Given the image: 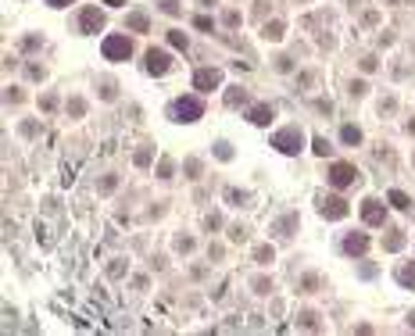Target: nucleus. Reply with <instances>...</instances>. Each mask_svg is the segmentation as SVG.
Listing matches in <instances>:
<instances>
[{
	"mask_svg": "<svg viewBox=\"0 0 415 336\" xmlns=\"http://www.w3.org/2000/svg\"><path fill=\"white\" fill-rule=\"evenodd\" d=\"M272 147H276L279 154H297V150L304 147V133L297 129V125H286V129H279V133L272 136Z\"/></svg>",
	"mask_w": 415,
	"mask_h": 336,
	"instance_id": "f257e3e1",
	"label": "nucleus"
},
{
	"mask_svg": "<svg viewBox=\"0 0 415 336\" xmlns=\"http://www.w3.org/2000/svg\"><path fill=\"white\" fill-rule=\"evenodd\" d=\"M319 215L322 218H329V222H337V218H344L347 215V200L344 197H337V193H319Z\"/></svg>",
	"mask_w": 415,
	"mask_h": 336,
	"instance_id": "f03ea898",
	"label": "nucleus"
},
{
	"mask_svg": "<svg viewBox=\"0 0 415 336\" xmlns=\"http://www.w3.org/2000/svg\"><path fill=\"white\" fill-rule=\"evenodd\" d=\"M354 183H358V168L354 164H347V161H333V164H329V186L344 190V186H354Z\"/></svg>",
	"mask_w": 415,
	"mask_h": 336,
	"instance_id": "7ed1b4c3",
	"label": "nucleus"
},
{
	"mask_svg": "<svg viewBox=\"0 0 415 336\" xmlns=\"http://www.w3.org/2000/svg\"><path fill=\"white\" fill-rule=\"evenodd\" d=\"M204 115V104L197 100V97H179L176 104H172V118L176 122H197Z\"/></svg>",
	"mask_w": 415,
	"mask_h": 336,
	"instance_id": "20e7f679",
	"label": "nucleus"
},
{
	"mask_svg": "<svg viewBox=\"0 0 415 336\" xmlns=\"http://www.w3.org/2000/svg\"><path fill=\"white\" fill-rule=\"evenodd\" d=\"M100 50H104L108 61H126L133 54V43H129L126 36H104V47Z\"/></svg>",
	"mask_w": 415,
	"mask_h": 336,
	"instance_id": "39448f33",
	"label": "nucleus"
},
{
	"mask_svg": "<svg viewBox=\"0 0 415 336\" xmlns=\"http://www.w3.org/2000/svg\"><path fill=\"white\" fill-rule=\"evenodd\" d=\"M361 218H365V226H383L387 222V207L376 197H369V200H361Z\"/></svg>",
	"mask_w": 415,
	"mask_h": 336,
	"instance_id": "423d86ee",
	"label": "nucleus"
},
{
	"mask_svg": "<svg viewBox=\"0 0 415 336\" xmlns=\"http://www.w3.org/2000/svg\"><path fill=\"white\" fill-rule=\"evenodd\" d=\"M169 65H172V58H169V50H147V61H143V68H147V75H165L169 72Z\"/></svg>",
	"mask_w": 415,
	"mask_h": 336,
	"instance_id": "0eeeda50",
	"label": "nucleus"
},
{
	"mask_svg": "<svg viewBox=\"0 0 415 336\" xmlns=\"http://www.w3.org/2000/svg\"><path fill=\"white\" fill-rule=\"evenodd\" d=\"M193 86L197 90H219L222 86V72L219 68H197L193 72Z\"/></svg>",
	"mask_w": 415,
	"mask_h": 336,
	"instance_id": "6e6552de",
	"label": "nucleus"
},
{
	"mask_svg": "<svg viewBox=\"0 0 415 336\" xmlns=\"http://www.w3.org/2000/svg\"><path fill=\"white\" fill-rule=\"evenodd\" d=\"M79 29H82V32H100V29H104V11H100V8H82Z\"/></svg>",
	"mask_w": 415,
	"mask_h": 336,
	"instance_id": "1a4fd4ad",
	"label": "nucleus"
},
{
	"mask_svg": "<svg viewBox=\"0 0 415 336\" xmlns=\"http://www.w3.org/2000/svg\"><path fill=\"white\" fill-rule=\"evenodd\" d=\"M344 250H347L351 258H361L365 250H369V236L365 233H347L344 236Z\"/></svg>",
	"mask_w": 415,
	"mask_h": 336,
	"instance_id": "9d476101",
	"label": "nucleus"
},
{
	"mask_svg": "<svg viewBox=\"0 0 415 336\" xmlns=\"http://www.w3.org/2000/svg\"><path fill=\"white\" fill-rule=\"evenodd\" d=\"M272 118H276V111L269 104H254L251 111H247V122H251V125H269Z\"/></svg>",
	"mask_w": 415,
	"mask_h": 336,
	"instance_id": "9b49d317",
	"label": "nucleus"
},
{
	"mask_svg": "<svg viewBox=\"0 0 415 336\" xmlns=\"http://www.w3.org/2000/svg\"><path fill=\"white\" fill-rule=\"evenodd\" d=\"M397 283L401 286H408V290H415V261H404V265H397Z\"/></svg>",
	"mask_w": 415,
	"mask_h": 336,
	"instance_id": "f8f14e48",
	"label": "nucleus"
},
{
	"mask_svg": "<svg viewBox=\"0 0 415 336\" xmlns=\"http://www.w3.org/2000/svg\"><path fill=\"white\" fill-rule=\"evenodd\" d=\"M126 29H133V32H147V29H150V22H147V15H143V11H133V15H126Z\"/></svg>",
	"mask_w": 415,
	"mask_h": 336,
	"instance_id": "ddd939ff",
	"label": "nucleus"
},
{
	"mask_svg": "<svg viewBox=\"0 0 415 336\" xmlns=\"http://www.w3.org/2000/svg\"><path fill=\"white\" fill-rule=\"evenodd\" d=\"M340 140H344L347 147H358V143H361V129H358V125H344V129H340Z\"/></svg>",
	"mask_w": 415,
	"mask_h": 336,
	"instance_id": "4468645a",
	"label": "nucleus"
},
{
	"mask_svg": "<svg viewBox=\"0 0 415 336\" xmlns=\"http://www.w3.org/2000/svg\"><path fill=\"white\" fill-rule=\"evenodd\" d=\"M294 229H297V215H286V218L276 222V233L279 236H294Z\"/></svg>",
	"mask_w": 415,
	"mask_h": 336,
	"instance_id": "2eb2a0df",
	"label": "nucleus"
},
{
	"mask_svg": "<svg viewBox=\"0 0 415 336\" xmlns=\"http://www.w3.org/2000/svg\"><path fill=\"white\" fill-rule=\"evenodd\" d=\"M262 36L265 39H283V22H265L262 25Z\"/></svg>",
	"mask_w": 415,
	"mask_h": 336,
	"instance_id": "dca6fc26",
	"label": "nucleus"
},
{
	"mask_svg": "<svg viewBox=\"0 0 415 336\" xmlns=\"http://www.w3.org/2000/svg\"><path fill=\"white\" fill-rule=\"evenodd\" d=\"M387 200H390L394 207H401V211H404V207H411V200H408V193H401V190H390V193H387Z\"/></svg>",
	"mask_w": 415,
	"mask_h": 336,
	"instance_id": "f3484780",
	"label": "nucleus"
},
{
	"mask_svg": "<svg viewBox=\"0 0 415 336\" xmlns=\"http://www.w3.org/2000/svg\"><path fill=\"white\" fill-rule=\"evenodd\" d=\"M68 115H72V118H82V115H86V100H82V97H72V100H68Z\"/></svg>",
	"mask_w": 415,
	"mask_h": 336,
	"instance_id": "a211bd4d",
	"label": "nucleus"
},
{
	"mask_svg": "<svg viewBox=\"0 0 415 336\" xmlns=\"http://www.w3.org/2000/svg\"><path fill=\"white\" fill-rule=\"evenodd\" d=\"M226 104H229V107H236V104H247V93H243L240 86H233V90L226 93Z\"/></svg>",
	"mask_w": 415,
	"mask_h": 336,
	"instance_id": "6ab92c4d",
	"label": "nucleus"
},
{
	"mask_svg": "<svg viewBox=\"0 0 415 336\" xmlns=\"http://www.w3.org/2000/svg\"><path fill=\"white\" fill-rule=\"evenodd\" d=\"M401 247H404V233H390L383 240V250H401Z\"/></svg>",
	"mask_w": 415,
	"mask_h": 336,
	"instance_id": "aec40b11",
	"label": "nucleus"
},
{
	"mask_svg": "<svg viewBox=\"0 0 415 336\" xmlns=\"http://www.w3.org/2000/svg\"><path fill=\"white\" fill-rule=\"evenodd\" d=\"M169 43H172L176 50H186V43H190V39H186V32H179V29H172V32H169Z\"/></svg>",
	"mask_w": 415,
	"mask_h": 336,
	"instance_id": "412c9836",
	"label": "nucleus"
},
{
	"mask_svg": "<svg viewBox=\"0 0 415 336\" xmlns=\"http://www.w3.org/2000/svg\"><path fill=\"white\" fill-rule=\"evenodd\" d=\"M272 258H276V250H272V247H269V243H265V247H258V250H254V261H258V265H269V261H272Z\"/></svg>",
	"mask_w": 415,
	"mask_h": 336,
	"instance_id": "4be33fe9",
	"label": "nucleus"
},
{
	"mask_svg": "<svg viewBox=\"0 0 415 336\" xmlns=\"http://www.w3.org/2000/svg\"><path fill=\"white\" fill-rule=\"evenodd\" d=\"M312 150H315L319 157H326V154L333 150V147H329V140H326V136H315V140H312Z\"/></svg>",
	"mask_w": 415,
	"mask_h": 336,
	"instance_id": "5701e85b",
	"label": "nucleus"
},
{
	"mask_svg": "<svg viewBox=\"0 0 415 336\" xmlns=\"http://www.w3.org/2000/svg\"><path fill=\"white\" fill-rule=\"evenodd\" d=\"M108 275H111V279H122V275H126V261H118V258H115V261L108 265Z\"/></svg>",
	"mask_w": 415,
	"mask_h": 336,
	"instance_id": "b1692460",
	"label": "nucleus"
},
{
	"mask_svg": "<svg viewBox=\"0 0 415 336\" xmlns=\"http://www.w3.org/2000/svg\"><path fill=\"white\" fill-rule=\"evenodd\" d=\"M158 179H172V161H169V157L158 161Z\"/></svg>",
	"mask_w": 415,
	"mask_h": 336,
	"instance_id": "393cba45",
	"label": "nucleus"
},
{
	"mask_svg": "<svg viewBox=\"0 0 415 336\" xmlns=\"http://www.w3.org/2000/svg\"><path fill=\"white\" fill-rule=\"evenodd\" d=\"M215 157H222V161H229V157H233V147H229L226 140H219V143H215Z\"/></svg>",
	"mask_w": 415,
	"mask_h": 336,
	"instance_id": "a878e982",
	"label": "nucleus"
},
{
	"mask_svg": "<svg viewBox=\"0 0 415 336\" xmlns=\"http://www.w3.org/2000/svg\"><path fill=\"white\" fill-rule=\"evenodd\" d=\"M183 168H186V176H190V179H197V176H200V161H197V157H186V164H183Z\"/></svg>",
	"mask_w": 415,
	"mask_h": 336,
	"instance_id": "bb28decb",
	"label": "nucleus"
},
{
	"mask_svg": "<svg viewBox=\"0 0 415 336\" xmlns=\"http://www.w3.org/2000/svg\"><path fill=\"white\" fill-rule=\"evenodd\" d=\"M133 161H136V164H140V168H147V164H150V147H140V150H136V157H133Z\"/></svg>",
	"mask_w": 415,
	"mask_h": 336,
	"instance_id": "cd10ccee",
	"label": "nucleus"
},
{
	"mask_svg": "<svg viewBox=\"0 0 415 336\" xmlns=\"http://www.w3.org/2000/svg\"><path fill=\"white\" fill-rule=\"evenodd\" d=\"M100 97H104V100H115V82H111V79L100 82Z\"/></svg>",
	"mask_w": 415,
	"mask_h": 336,
	"instance_id": "c85d7f7f",
	"label": "nucleus"
},
{
	"mask_svg": "<svg viewBox=\"0 0 415 336\" xmlns=\"http://www.w3.org/2000/svg\"><path fill=\"white\" fill-rule=\"evenodd\" d=\"M226 197H229V204H247V193L243 190H226Z\"/></svg>",
	"mask_w": 415,
	"mask_h": 336,
	"instance_id": "c756f323",
	"label": "nucleus"
},
{
	"mask_svg": "<svg viewBox=\"0 0 415 336\" xmlns=\"http://www.w3.org/2000/svg\"><path fill=\"white\" fill-rule=\"evenodd\" d=\"M229 240H233V243H243V240H247V229H243V226H233V229H229Z\"/></svg>",
	"mask_w": 415,
	"mask_h": 336,
	"instance_id": "7c9ffc66",
	"label": "nucleus"
},
{
	"mask_svg": "<svg viewBox=\"0 0 415 336\" xmlns=\"http://www.w3.org/2000/svg\"><path fill=\"white\" fill-rule=\"evenodd\" d=\"M315 318H319L315 311H304V315H301V325H304V329H319V322H315Z\"/></svg>",
	"mask_w": 415,
	"mask_h": 336,
	"instance_id": "2f4dec72",
	"label": "nucleus"
},
{
	"mask_svg": "<svg viewBox=\"0 0 415 336\" xmlns=\"http://www.w3.org/2000/svg\"><path fill=\"white\" fill-rule=\"evenodd\" d=\"M193 25H197V29H204V32H208V29H215V22L208 18V15H197V18H193Z\"/></svg>",
	"mask_w": 415,
	"mask_h": 336,
	"instance_id": "473e14b6",
	"label": "nucleus"
},
{
	"mask_svg": "<svg viewBox=\"0 0 415 336\" xmlns=\"http://www.w3.org/2000/svg\"><path fill=\"white\" fill-rule=\"evenodd\" d=\"M39 107H43V111H54V107H58V97H54V93H47V97H39Z\"/></svg>",
	"mask_w": 415,
	"mask_h": 336,
	"instance_id": "72a5a7b5",
	"label": "nucleus"
},
{
	"mask_svg": "<svg viewBox=\"0 0 415 336\" xmlns=\"http://www.w3.org/2000/svg\"><path fill=\"white\" fill-rule=\"evenodd\" d=\"M161 11L165 15H179V4H176V0H161Z\"/></svg>",
	"mask_w": 415,
	"mask_h": 336,
	"instance_id": "f704fd0d",
	"label": "nucleus"
},
{
	"mask_svg": "<svg viewBox=\"0 0 415 336\" xmlns=\"http://www.w3.org/2000/svg\"><path fill=\"white\" fill-rule=\"evenodd\" d=\"M222 22H226L229 29H233V25H240V11H226V15H222Z\"/></svg>",
	"mask_w": 415,
	"mask_h": 336,
	"instance_id": "c9c22d12",
	"label": "nucleus"
},
{
	"mask_svg": "<svg viewBox=\"0 0 415 336\" xmlns=\"http://www.w3.org/2000/svg\"><path fill=\"white\" fill-rule=\"evenodd\" d=\"M36 47H39V36H25L22 39V50H36Z\"/></svg>",
	"mask_w": 415,
	"mask_h": 336,
	"instance_id": "e433bc0d",
	"label": "nucleus"
},
{
	"mask_svg": "<svg viewBox=\"0 0 415 336\" xmlns=\"http://www.w3.org/2000/svg\"><path fill=\"white\" fill-rule=\"evenodd\" d=\"M361 72H376V58H372V54L361 58Z\"/></svg>",
	"mask_w": 415,
	"mask_h": 336,
	"instance_id": "4c0bfd02",
	"label": "nucleus"
},
{
	"mask_svg": "<svg viewBox=\"0 0 415 336\" xmlns=\"http://www.w3.org/2000/svg\"><path fill=\"white\" fill-rule=\"evenodd\" d=\"M176 247L186 254V250H193V240H190V236H179V240H176Z\"/></svg>",
	"mask_w": 415,
	"mask_h": 336,
	"instance_id": "58836bf2",
	"label": "nucleus"
},
{
	"mask_svg": "<svg viewBox=\"0 0 415 336\" xmlns=\"http://www.w3.org/2000/svg\"><path fill=\"white\" fill-rule=\"evenodd\" d=\"M269 290H272L269 279H254V293H269Z\"/></svg>",
	"mask_w": 415,
	"mask_h": 336,
	"instance_id": "ea45409f",
	"label": "nucleus"
},
{
	"mask_svg": "<svg viewBox=\"0 0 415 336\" xmlns=\"http://www.w3.org/2000/svg\"><path fill=\"white\" fill-rule=\"evenodd\" d=\"M301 286H304V293H315V286H319V279H315V275H304V283H301Z\"/></svg>",
	"mask_w": 415,
	"mask_h": 336,
	"instance_id": "a19ab883",
	"label": "nucleus"
},
{
	"mask_svg": "<svg viewBox=\"0 0 415 336\" xmlns=\"http://www.w3.org/2000/svg\"><path fill=\"white\" fill-rule=\"evenodd\" d=\"M365 90H369V86H365V82H361V79H354V82H351V93H354V97H361Z\"/></svg>",
	"mask_w": 415,
	"mask_h": 336,
	"instance_id": "79ce46f5",
	"label": "nucleus"
},
{
	"mask_svg": "<svg viewBox=\"0 0 415 336\" xmlns=\"http://www.w3.org/2000/svg\"><path fill=\"white\" fill-rule=\"evenodd\" d=\"M204 226H208V229H219V226H222V215H208Z\"/></svg>",
	"mask_w": 415,
	"mask_h": 336,
	"instance_id": "37998d69",
	"label": "nucleus"
},
{
	"mask_svg": "<svg viewBox=\"0 0 415 336\" xmlns=\"http://www.w3.org/2000/svg\"><path fill=\"white\" fill-rule=\"evenodd\" d=\"M25 72H29V79H43V68L39 65H25Z\"/></svg>",
	"mask_w": 415,
	"mask_h": 336,
	"instance_id": "c03bdc74",
	"label": "nucleus"
},
{
	"mask_svg": "<svg viewBox=\"0 0 415 336\" xmlns=\"http://www.w3.org/2000/svg\"><path fill=\"white\" fill-rule=\"evenodd\" d=\"M276 68H279V72H290V68H294V61H290V58H276Z\"/></svg>",
	"mask_w": 415,
	"mask_h": 336,
	"instance_id": "a18cd8bd",
	"label": "nucleus"
},
{
	"mask_svg": "<svg viewBox=\"0 0 415 336\" xmlns=\"http://www.w3.org/2000/svg\"><path fill=\"white\" fill-rule=\"evenodd\" d=\"M4 100H8V104H18V100H22V93H18V90H15V86H11V90H8V93H4Z\"/></svg>",
	"mask_w": 415,
	"mask_h": 336,
	"instance_id": "49530a36",
	"label": "nucleus"
},
{
	"mask_svg": "<svg viewBox=\"0 0 415 336\" xmlns=\"http://www.w3.org/2000/svg\"><path fill=\"white\" fill-rule=\"evenodd\" d=\"M115 186H118V179H115V176H108V179H104V183H100V190H104V193H111V190H115Z\"/></svg>",
	"mask_w": 415,
	"mask_h": 336,
	"instance_id": "de8ad7c7",
	"label": "nucleus"
},
{
	"mask_svg": "<svg viewBox=\"0 0 415 336\" xmlns=\"http://www.w3.org/2000/svg\"><path fill=\"white\" fill-rule=\"evenodd\" d=\"M50 8H65V4H75V0H47Z\"/></svg>",
	"mask_w": 415,
	"mask_h": 336,
	"instance_id": "09e8293b",
	"label": "nucleus"
},
{
	"mask_svg": "<svg viewBox=\"0 0 415 336\" xmlns=\"http://www.w3.org/2000/svg\"><path fill=\"white\" fill-rule=\"evenodd\" d=\"M104 4H108V8H122V4H126V0H104Z\"/></svg>",
	"mask_w": 415,
	"mask_h": 336,
	"instance_id": "8fccbe9b",
	"label": "nucleus"
},
{
	"mask_svg": "<svg viewBox=\"0 0 415 336\" xmlns=\"http://www.w3.org/2000/svg\"><path fill=\"white\" fill-rule=\"evenodd\" d=\"M408 325H415V311H411V315H408Z\"/></svg>",
	"mask_w": 415,
	"mask_h": 336,
	"instance_id": "3c124183",
	"label": "nucleus"
},
{
	"mask_svg": "<svg viewBox=\"0 0 415 336\" xmlns=\"http://www.w3.org/2000/svg\"><path fill=\"white\" fill-rule=\"evenodd\" d=\"M200 4H208V8H212V4H215V0H200Z\"/></svg>",
	"mask_w": 415,
	"mask_h": 336,
	"instance_id": "603ef678",
	"label": "nucleus"
}]
</instances>
